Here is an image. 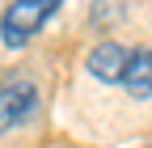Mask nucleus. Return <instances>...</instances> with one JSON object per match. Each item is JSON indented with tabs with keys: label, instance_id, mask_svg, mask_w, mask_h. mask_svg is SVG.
<instances>
[{
	"label": "nucleus",
	"instance_id": "20e7f679",
	"mask_svg": "<svg viewBox=\"0 0 152 148\" xmlns=\"http://www.w3.org/2000/svg\"><path fill=\"white\" fill-rule=\"evenodd\" d=\"M123 89L131 97H152V51L148 47H135L127 51V72H123Z\"/></svg>",
	"mask_w": 152,
	"mask_h": 148
},
{
	"label": "nucleus",
	"instance_id": "f03ea898",
	"mask_svg": "<svg viewBox=\"0 0 152 148\" xmlns=\"http://www.w3.org/2000/svg\"><path fill=\"white\" fill-rule=\"evenodd\" d=\"M34 110H38V85L30 76H21V72H9L0 81V136L30 123Z\"/></svg>",
	"mask_w": 152,
	"mask_h": 148
},
{
	"label": "nucleus",
	"instance_id": "7ed1b4c3",
	"mask_svg": "<svg viewBox=\"0 0 152 148\" xmlns=\"http://www.w3.org/2000/svg\"><path fill=\"white\" fill-rule=\"evenodd\" d=\"M85 72H89L93 81L123 85V72H127V47H123V42H114V38L97 42V47L89 51V59H85Z\"/></svg>",
	"mask_w": 152,
	"mask_h": 148
},
{
	"label": "nucleus",
	"instance_id": "f257e3e1",
	"mask_svg": "<svg viewBox=\"0 0 152 148\" xmlns=\"http://www.w3.org/2000/svg\"><path fill=\"white\" fill-rule=\"evenodd\" d=\"M55 9H59V0H17L0 13V42L4 47H26L38 30H42Z\"/></svg>",
	"mask_w": 152,
	"mask_h": 148
}]
</instances>
